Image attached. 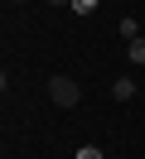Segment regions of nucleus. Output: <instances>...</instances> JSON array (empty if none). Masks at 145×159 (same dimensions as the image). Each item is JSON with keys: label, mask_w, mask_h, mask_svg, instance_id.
Listing matches in <instances>:
<instances>
[{"label": "nucleus", "mask_w": 145, "mask_h": 159, "mask_svg": "<svg viewBox=\"0 0 145 159\" xmlns=\"http://www.w3.org/2000/svg\"><path fill=\"white\" fill-rule=\"evenodd\" d=\"M77 97H82V92H77V82L73 77H48V101H53V106H77Z\"/></svg>", "instance_id": "nucleus-1"}, {"label": "nucleus", "mask_w": 145, "mask_h": 159, "mask_svg": "<svg viewBox=\"0 0 145 159\" xmlns=\"http://www.w3.org/2000/svg\"><path fill=\"white\" fill-rule=\"evenodd\" d=\"M73 10H77V15H92V10H97V0H73Z\"/></svg>", "instance_id": "nucleus-6"}, {"label": "nucleus", "mask_w": 145, "mask_h": 159, "mask_svg": "<svg viewBox=\"0 0 145 159\" xmlns=\"http://www.w3.org/2000/svg\"><path fill=\"white\" fill-rule=\"evenodd\" d=\"M48 5H68V10H73V0H48Z\"/></svg>", "instance_id": "nucleus-7"}, {"label": "nucleus", "mask_w": 145, "mask_h": 159, "mask_svg": "<svg viewBox=\"0 0 145 159\" xmlns=\"http://www.w3.org/2000/svg\"><path fill=\"white\" fill-rule=\"evenodd\" d=\"M111 97H116V101H131V97H135V82H131V77L111 82Z\"/></svg>", "instance_id": "nucleus-2"}, {"label": "nucleus", "mask_w": 145, "mask_h": 159, "mask_svg": "<svg viewBox=\"0 0 145 159\" xmlns=\"http://www.w3.org/2000/svg\"><path fill=\"white\" fill-rule=\"evenodd\" d=\"M121 39H140V24H135L131 15H126V20H121Z\"/></svg>", "instance_id": "nucleus-4"}, {"label": "nucleus", "mask_w": 145, "mask_h": 159, "mask_svg": "<svg viewBox=\"0 0 145 159\" xmlns=\"http://www.w3.org/2000/svg\"><path fill=\"white\" fill-rule=\"evenodd\" d=\"M126 58H131V63H145V39H131V43H126Z\"/></svg>", "instance_id": "nucleus-3"}, {"label": "nucleus", "mask_w": 145, "mask_h": 159, "mask_svg": "<svg viewBox=\"0 0 145 159\" xmlns=\"http://www.w3.org/2000/svg\"><path fill=\"white\" fill-rule=\"evenodd\" d=\"M15 5H29V0H15Z\"/></svg>", "instance_id": "nucleus-8"}, {"label": "nucleus", "mask_w": 145, "mask_h": 159, "mask_svg": "<svg viewBox=\"0 0 145 159\" xmlns=\"http://www.w3.org/2000/svg\"><path fill=\"white\" fill-rule=\"evenodd\" d=\"M73 159H106V154H102V149H97V145H82V149H77Z\"/></svg>", "instance_id": "nucleus-5"}]
</instances>
